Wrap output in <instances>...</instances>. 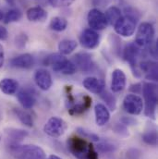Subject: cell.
<instances>
[{
	"instance_id": "cell-1",
	"label": "cell",
	"mask_w": 158,
	"mask_h": 159,
	"mask_svg": "<svg viewBox=\"0 0 158 159\" xmlns=\"http://www.w3.org/2000/svg\"><path fill=\"white\" fill-rule=\"evenodd\" d=\"M69 151L77 159H98V153L92 143L79 137H70L67 142Z\"/></svg>"
},
{
	"instance_id": "cell-2",
	"label": "cell",
	"mask_w": 158,
	"mask_h": 159,
	"mask_svg": "<svg viewBox=\"0 0 158 159\" xmlns=\"http://www.w3.org/2000/svg\"><path fill=\"white\" fill-rule=\"evenodd\" d=\"M9 150L17 159H46L44 151L37 145H20L17 143H10Z\"/></svg>"
},
{
	"instance_id": "cell-3",
	"label": "cell",
	"mask_w": 158,
	"mask_h": 159,
	"mask_svg": "<svg viewBox=\"0 0 158 159\" xmlns=\"http://www.w3.org/2000/svg\"><path fill=\"white\" fill-rule=\"evenodd\" d=\"M144 97V114L146 117L155 119L157 108V85L156 82H144L142 87Z\"/></svg>"
},
{
	"instance_id": "cell-4",
	"label": "cell",
	"mask_w": 158,
	"mask_h": 159,
	"mask_svg": "<svg viewBox=\"0 0 158 159\" xmlns=\"http://www.w3.org/2000/svg\"><path fill=\"white\" fill-rule=\"evenodd\" d=\"M44 63L46 65L52 66L54 71L65 75H72L77 71V69L72 61L66 58L64 55H61L60 53H54L49 55L45 58Z\"/></svg>"
},
{
	"instance_id": "cell-5",
	"label": "cell",
	"mask_w": 158,
	"mask_h": 159,
	"mask_svg": "<svg viewBox=\"0 0 158 159\" xmlns=\"http://www.w3.org/2000/svg\"><path fill=\"white\" fill-rule=\"evenodd\" d=\"M66 106L68 112L71 116H77L87 111L92 106V98L89 95H83L79 100L75 99L71 93H68Z\"/></svg>"
},
{
	"instance_id": "cell-6",
	"label": "cell",
	"mask_w": 158,
	"mask_h": 159,
	"mask_svg": "<svg viewBox=\"0 0 158 159\" xmlns=\"http://www.w3.org/2000/svg\"><path fill=\"white\" fill-rule=\"evenodd\" d=\"M139 17L125 14L115 23V32L120 36L130 37L135 33L136 25L139 21Z\"/></svg>"
},
{
	"instance_id": "cell-7",
	"label": "cell",
	"mask_w": 158,
	"mask_h": 159,
	"mask_svg": "<svg viewBox=\"0 0 158 159\" xmlns=\"http://www.w3.org/2000/svg\"><path fill=\"white\" fill-rule=\"evenodd\" d=\"M124 58L129 64L133 74L136 77H141L142 73L139 69V58L142 55V50L135 43H128L124 49Z\"/></svg>"
},
{
	"instance_id": "cell-8",
	"label": "cell",
	"mask_w": 158,
	"mask_h": 159,
	"mask_svg": "<svg viewBox=\"0 0 158 159\" xmlns=\"http://www.w3.org/2000/svg\"><path fill=\"white\" fill-rule=\"evenodd\" d=\"M155 38V28L149 22H142L137 31L135 37V44L140 48L148 47Z\"/></svg>"
},
{
	"instance_id": "cell-9",
	"label": "cell",
	"mask_w": 158,
	"mask_h": 159,
	"mask_svg": "<svg viewBox=\"0 0 158 159\" xmlns=\"http://www.w3.org/2000/svg\"><path fill=\"white\" fill-rule=\"evenodd\" d=\"M68 129V124L64 119L58 117H52L47 120L43 127V131L50 137L58 138Z\"/></svg>"
},
{
	"instance_id": "cell-10",
	"label": "cell",
	"mask_w": 158,
	"mask_h": 159,
	"mask_svg": "<svg viewBox=\"0 0 158 159\" xmlns=\"http://www.w3.org/2000/svg\"><path fill=\"white\" fill-rule=\"evenodd\" d=\"M87 20H88L90 29L93 31L105 30L108 25L105 13H103L100 9L96 7L89 11L88 16H87Z\"/></svg>"
},
{
	"instance_id": "cell-11",
	"label": "cell",
	"mask_w": 158,
	"mask_h": 159,
	"mask_svg": "<svg viewBox=\"0 0 158 159\" xmlns=\"http://www.w3.org/2000/svg\"><path fill=\"white\" fill-rule=\"evenodd\" d=\"M143 101L142 97L137 94L129 93L125 96L123 100V107L124 109L130 115L137 116L142 112L143 109Z\"/></svg>"
},
{
	"instance_id": "cell-12",
	"label": "cell",
	"mask_w": 158,
	"mask_h": 159,
	"mask_svg": "<svg viewBox=\"0 0 158 159\" xmlns=\"http://www.w3.org/2000/svg\"><path fill=\"white\" fill-rule=\"evenodd\" d=\"M72 63L75 65L76 69L81 72H90L94 69V62L92 56L86 52H80L73 57Z\"/></svg>"
},
{
	"instance_id": "cell-13",
	"label": "cell",
	"mask_w": 158,
	"mask_h": 159,
	"mask_svg": "<svg viewBox=\"0 0 158 159\" xmlns=\"http://www.w3.org/2000/svg\"><path fill=\"white\" fill-rule=\"evenodd\" d=\"M79 43L86 49H94L100 43V35L96 31L85 29L79 35Z\"/></svg>"
},
{
	"instance_id": "cell-14",
	"label": "cell",
	"mask_w": 158,
	"mask_h": 159,
	"mask_svg": "<svg viewBox=\"0 0 158 159\" xmlns=\"http://www.w3.org/2000/svg\"><path fill=\"white\" fill-rule=\"evenodd\" d=\"M9 64L12 68L28 70L34 65V57L29 53L21 54L10 59Z\"/></svg>"
},
{
	"instance_id": "cell-15",
	"label": "cell",
	"mask_w": 158,
	"mask_h": 159,
	"mask_svg": "<svg viewBox=\"0 0 158 159\" xmlns=\"http://www.w3.org/2000/svg\"><path fill=\"white\" fill-rule=\"evenodd\" d=\"M139 69L145 74V78L150 81L156 82L158 80L157 63L151 60H146L139 63Z\"/></svg>"
},
{
	"instance_id": "cell-16",
	"label": "cell",
	"mask_w": 158,
	"mask_h": 159,
	"mask_svg": "<svg viewBox=\"0 0 158 159\" xmlns=\"http://www.w3.org/2000/svg\"><path fill=\"white\" fill-rule=\"evenodd\" d=\"M34 80L36 85L43 91H48L53 84V80L51 74L43 69H40L36 70L34 74Z\"/></svg>"
},
{
	"instance_id": "cell-17",
	"label": "cell",
	"mask_w": 158,
	"mask_h": 159,
	"mask_svg": "<svg viewBox=\"0 0 158 159\" xmlns=\"http://www.w3.org/2000/svg\"><path fill=\"white\" fill-rule=\"evenodd\" d=\"M17 98L20 104L25 109H31L34 107L36 99L34 94L28 89H21L17 93Z\"/></svg>"
},
{
	"instance_id": "cell-18",
	"label": "cell",
	"mask_w": 158,
	"mask_h": 159,
	"mask_svg": "<svg viewBox=\"0 0 158 159\" xmlns=\"http://www.w3.org/2000/svg\"><path fill=\"white\" fill-rule=\"evenodd\" d=\"M82 84H83V87L94 93V94H100L104 90H105V82L103 80H101L98 78H95V77H88L82 81Z\"/></svg>"
},
{
	"instance_id": "cell-19",
	"label": "cell",
	"mask_w": 158,
	"mask_h": 159,
	"mask_svg": "<svg viewBox=\"0 0 158 159\" xmlns=\"http://www.w3.org/2000/svg\"><path fill=\"white\" fill-rule=\"evenodd\" d=\"M126 87V75L123 70L117 69L112 73L111 90L113 93H120Z\"/></svg>"
},
{
	"instance_id": "cell-20",
	"label": "cell",
	"mask_w": 158,
	"mask_h": 159,
	"mask_svg": "<svg viewBox=\"0 0 158 159\" xmlns=\"http://www.w3.org/2000/svg\"><path fill=\"white\" fill-rule=\"evenodd\" d=\"M95 122L99 127L105 126L110 119V113L107 107L103 104H97L94 107Z\"/></svg>"
},
{
	"instance_id": "cell-21",
	"label": "cell",
	"mask_w": 158,
	"mask_h": 159,
	"mask_svg": "<svg viewBox=\"0 0 158 159\" xmlns=\"http://www.w3.org/2000/svg\"><path fill=\"white\" fill-rule=\"evenodd\" d=\"M26 17L30 21L42 22L47 19V12L41 7H34L27 10Z\"/></svg>"
},
{
	"instance_id": "cell-22",
	"label": "cell",
	"mask_w": 158,
	"mask_h": 159,
	"mask_svg": "<svg viewBox=\"0 0 158 159\" xmlns=\"http://www.w3.org/2000/svg\"><path fill=\"white\" fill-rule=\"evenodd\" d=\"M0 90L7 95H12L19 90V82L14 79L5 78L0 80Z\"/></svg>"
},
{
	"instance_id": "cell-23",
	"label": "cell",
	"mask_w": 158,
	"mask_h": 159,
	"mask_svg": "<svg viewBox=\"0 0 158 159\" xmlns=\"http://www.w3.org/2000/svg\"><path fill=\"white\" fill-rule=\"evenodd\" d=\"M8 139L10 140V143H19L23 139H25L28 136V131L16 128H8L5 129Z\"/></svg>"
},
{
	"instance_id": "cell-24",
	"label": "cell",
	"mask_w": 158,
	"mask_h": 159,
	"mask_svg": "<svg viewBox=\"0 0 158 159\" xmlns=\"http://www.w3.org/2000/svg\"><path fill=\"white\" fill-rule=\"evenodd\" d=\"M78 46L76 41L70 39L62 40L58 43V50L61 55H69L72 53Z\"/></svg>"
},
{
	"instance_id": "cell-25",
	"label": "cell",
	"mask_w": 158,
	"mask_h": 159,
	"mask_svg": "<svg viewBox=\"0 0 158 159\" xmlns=\"http://www.w3.org/2000/svg\"><path fill=\"white\" fill-rule=\"evenodd\" d=\"M105 16L106 18L107 23L114 26L115 23L122 17V12H121L120 8H119L118 7L112 6V7H108L106 9Z\"/></svg>"
},
{
	"instance_id": "cell-26",
	"label": "cell",
	"mask_w": 158,
	"mask_h": 159,
	"mask_svg": "<svg viewBox=\"0 0 158 159\" xmlns=\"http://www.w3.org/2000/svg\"><path fill=\"white\" fill-rule=\"evenodd\" d=\"M49 27L52 31L58 33L63 32L68 27V20L62 17H55L51 20Z\"/></svg>"
},
{
	"instance_id": "cell-27",
	"label": "cell",
	"mask_w": 158,
	"mask_h": 159,
	"mask_svg": "<svg viewBox=\"0 0 158 159\" xmlns=\"http://www.w3.org/2000/svg\"><path fill=\"white\" fill-rule=\"evenodd\" d=\"M14 113L16 114L17 118L20 119V121L22 124H24L25 126H27V127H33L34 126V119L28 112L21 110V109H19V108H15Z\"/></svg>"
},
{
	"instance_id": "cell-28",
	"label": "cell",
	"mask_w": 158,
	"mask_h": 159,
	"mask_svg": "<svg viewBox=\"0 0 158 159\" xmlns=\"http://www.w3.org/2000/svg\"><path fill=\"white\" fill-rule=\"evenodd\" d=\"M22 17V13L20 9L18 8H12L7 12V14L4 16V22L6 24L11 23V22H16L19 21Z\"/></svg>"
},
{
	"instance_id": "cell-29",
	"label": "cell",
	"mask_w": 158,
	"mask_h": 159,
	"mask_svg": "<svg viewBox=\"0 0 158 159\" xmlns=\"http://www.w3.org/2000/svg\"><path fill=\"white\" fill-rule=\"evenodd\" d=\"M100 95H101V98L106 102V104L108 107V108L111 111H115L116 107H117V101H116L115 96L111 93L107 92L106 89L100 93Z\"/></svg>"
},
{
	"instance_id": "cell-30",
	"label": "cell",
	"mask_w": 158,
	"mask_h": 159,
	"mask_svg": "<svg viewBox=\"0 0 158 159\" xmlns=\"http://www.w3.org/2000/svg\"><path fill=\"white\" fill-rule=\"evenodd\" d=\"M142 140L145 143L149 145L156 146L157 145V131L156 129H153V130H148L144 132L142 135Z\"/></svg>"
},
{
	"instance_id": "cell-31",
	"label": "cell",
	"mask_w": 158,
	"mask_h": 159,
	"mask_svg": "<svg viewBox=\"0 0 158 159\" xmlns=\"http://www.w3.org/2000/svg\"><path fill=\"white\" fill-rule=\"evenodd\" d=\"M77 131L79 132L80 135H82L84 138L86 139H89L93 142H99L100 138L98 135H96L95 133H93L92 131L86 129H83V128H77Z\"/></svg>"
},
{
	"instance_id": "cell-32",
	"label": "cell",
	"mask_w": 158,
	"mask_h": 159,
	"mask_svg": "<svg viewBox=\"0 0 158 159\" xmlns=\"http://www.w3.org/2000/svg\"><path fill=\"white\" fill-rule=\"evenodd\" d=\"M28 43V36L25 34H20L15 37V45L19 49H22Z\"/></svg>"
},
{
	"instance_id": "cell-33",
	"label": "cell",
	"mask_w": 158,
	"mask_h": 159,
	"mask_svg": "<svg viewBox=\"0 0 158 159\" xmlns=\"http://www.w3.org/2000/svg\"><path fill=\"white\" fill-rule=\"evenodd\" d=\"M116 146L110 143H107V142H104V143H101L98 144L97 146V149L98 151L102 152V153H111V152H114L116 150Z\"/></svg>"
},
{
	"instance_id": "cell-34",
	"label": "cell",
	"mask_w": 158,
	"mask_h": 159,
	"mask_svg": "<svg viewBox=\"0 0 158 159\" xmlns=\"http://www.w3.org/2000/svg\"><path fill=\"white\" fill-rule=\"evenodd\" d=\"M114 130L117 134H119L122 137H127L129 136V131H128V128L127 126H125L124 124L120 123H117L114 127Z\"/></svg>"
},
{
	"instance_id": "cell-35",
	"label": "cell",
	"mask_w": 158,
	"mask_h": 159,
	"mask_svg": "<svg viewBox=\"0 0 158 159\" xmlns=\"http://www.w3.org/2000/svg\"><path fill=\"white\" fill-rule=\"evenodd\" d=\"M157 43L156 41H154L148 47H146V48H148V52H149L150 56L155 59L157 58V43Z\"/></svg>"
},
{
	"instance_id": "cell-36",
	"label": "cell",
	"mask_w": 158,
	"mask_h": 159,
	"mask_svg": "<svg viewBox=\"0 0 158 159\" xmlns=\"http://www.w3.org/2000/svg\"><path fill=\"white\" fill-rule=\"evenodd\" d=\"M120 122L124 124L125 126H130V125H136V120L129 117H123L120 119Z\"/></svg>"
},
{
	"instance_id": "cell-37",
	"label": "cell",
	"mask_w": 158,
	"mask_h": 159,
	"mask_svg": "<svg viewBox=\"0 0 158 159\" xmlns=\"http://www.w3.org/2000/svg\"><path fill=\"white\" fill-rule=\"evenodd\" d=\"M7 37H8L7 30L5 27L0 26V41H5L7 39Z\"/></svg>"
},
{
	"instance_id": "cell-38",
	"label": "cell",
	"mask_w": 158,
	"mask_h": 159,
	"mask_svg": "<svg viewBox=\"0 0 158 159\" xmlns=\"http://www.w3.org/2000/svg\"><path fill=\"white\" fill-rule=\"evenodd\" d=\"M91 3L94 7H105L106 0H91Z\"/></svg>"
},
{
	"instance_id": "cell-39",
	"label": "cell",
	"mask_w": 158,
	"mask_h": 159,
	"mask_svg": "<svg viewBox=\"0 0 158 159\" xmlns=\"http://www.w3.org/2000/svg\"><path fill=\"white\" fill-rule=\"evenodd\" d=\"M5 63V52L2 44H0V69L4 66Z\"/></svg>"
},
{
	"instance_id": "cell-40",
	"label": "cell",
	"mask_w": 158,
	"mask_h": 159,
	"mask_svg": "<svg viewBox=\"0 0 158 159\" xmlns=\"http://www.w3.org/2000/svg\"><path fill=\"white\" fill-rule=\"evenodd\" d=\"M130 90L134 92V94H137V93H139L142 91V85L139 84V83L138 84H135V85H132L131 88H130Z\"/></svg>"
},
{
	"instance_id": "cell-41",
	"label": "cell",
	"mask_w": 158,
	"mask_h": 159,
	"mask_svg": "<svg viewBox=\"0 0 158 159\" xmlns=\"http://www.w3.org/2000/svg\"><path fill=\"white\" fill-rule=\"evenodd\" d=\"M59 1H60V6H64V7H69L75 2V0H59Z\"/></svg>"
},
{
	"instance_id": "cell-42",
	"label": "cell",
	"mask_w": 158,
	"mask_h": 159,
	"mask_svg": "<svg viewBox=\"0 0 158 159\" xmlns=\"http://www.w3.org/2000/svg\"><path fill=\"white\" fill-rule=\"evenodd\" d=\"M48 3L53 7H60V1L59 0H47Z\"/></svg>"
},
{
	"instance_id": "cell-43",
	"label": "cell",
	"mask_w": 158,
	"mask_h": 159,
	"mask_svg": "<svg viewBox=\"0 0 158 159\" xmlns=\"http://www.w3.org/2000/svg\"><path fill=\"white\" fill-rule=\"evenodd\" d=\"M47 159H62L61 157H57V156H56V155H51V156H49Z\"/></svg>"
},
{
	"instance_id": "cell-44",
	"label": "cell",
	"mask_w": 158,
	"mask_h": 159,
	"mask_svg": "<svg viewBox=\"0 0 158 159\" xmlns=\"http://www.w3.org/2000/svg\"><path fill=\"white\" fill-rule=\"evenodd\" d=\"M9 6H15V0H5Z\"/></svg>"
},
{
	"instance_id": "cell-45",
	"label": "cell",
	"mask_w": 158,
	"mask_h": 159,
	"mask_svg": "<svg viewBox=\"0 0 158 159\" xmlns=\"http://www.w3.org/2000/svg\"><path fill=\"white\" fill-rule=\"evenodd\" d=\"M3 19H4V14H3V12L0 10V20H3Z\"/></svg>"
},
{
	"instance_id": "cell-46",
	"label": "cell",
	"mask_w": 158,
	"mask_h": 159,
	"mask_svg": "<svg viewBox=\"0 0 158 159\" xmlns=\"http://www.w3.org/2000/svg\"><path fill=\"white\" fill-rule=\"evenodd\" d=\"M0 141H1V137H0Z\"/></svg>"
},
{
	"instance_id": "cell-47",
	"label": "cell",
	"mask_w": 158,
	"mask_h": 159,
	"mask_svg": "<svg viewBox=\"0 0 158 159\" xmlns=\"http://www.w3.org/2000/svg\"><path fill=\"white\" fill-rule=\"evenodd\" d=\"M0 118H1V116H0Z\"/></svg>"
}]
</instances>
